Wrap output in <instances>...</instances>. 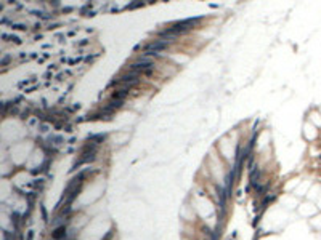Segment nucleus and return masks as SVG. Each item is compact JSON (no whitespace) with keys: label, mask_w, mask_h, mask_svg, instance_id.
Returning a JSON list of instances; mask_svg holds the SVG:
<instances>
[{"label":"nucleus","mask_w":321,"mask_h":240,"mask_svg":"<svg viewBox=\"0 0 321 240\" xmlns=\"http://www.w3.org/2000/svg\"><path fill=\"white\" fill-rule=\"evenodd\" d=\"M167 47V42H162V40H156L153 43H149L146 47V53L145 55H157V51L164 50Z\"/></svg>","instance_id":"f257e3e1"}]
</instances>
